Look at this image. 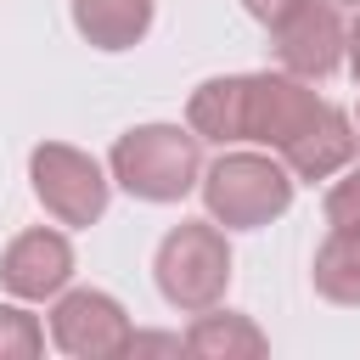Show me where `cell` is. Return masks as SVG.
<instances>
[{
	"mask_svg": "<svg viewBox=\"0 0 360 360\" xmlns=\"http://www.w3.org/2000/svg\"><path fill=\"white\" fill-rule=\"evenodd\" d=\"M107 169L135 202H180L202 186V135L191 124H135L112 141Z\"/></svg>",
	"mask_w": 360,
	"mask_h": 360,
	"instance_id": "cell-1",
	"label": "cell"
},
{
	"mask_svg": "<svg viewBox=\"0 0 360 360\" xmlns=\"http://www.w3.org/2000/svg\"><path fill=\"white\" fill-rule=\"evenodd\" d=\"M202 202L208 219L225 231H259L287 214L292 202V169L276 152H219L202 169Z\"/></svg>",
	"mask_w": 360,
	"mask_h": 360,
	"instance_id": "cell-2",
	"label": "cell"
},
{
	"mask_svg": "<svg viewBox=\"0 0 360 360\" xmlns=\"http://www.w3.org/2000/svg\"><path fill=\"white\" fill-rule=\"evenodd\" d=\"M152 276H158V292L169 309L180 315H202L225 298L231 287V242L214 219H180L163 242H158V259H152Z\"/></svg>",
	"mask_w": 360,
	"mask_h": 360,
	"instance_id": "cell-3",
	"label": "cell"
},
{
	"mask_svg": "<svg viewBox=\"0 0 360 360\" xmlns=\"http://www.w3.org/2000/svg\"><path fill=\"white\" fill-rule=\"evenodd\" d=\"M28 180L56 225H96L112 197V169H101L90 152L68 141H39L28 152Z\"/></svg>",
	"mask_w": 360,
	"mask_h": 360,
	"instance_id": "cell-4",
	"label": "cell"
},
{
	"mask_svg": "<svg viewBox=\"0 0 360 360\" xmlns=\"http://www.w3.org/2000/svg\"><path fill=\"white\" fill-rule=\"evenodd\" d=\"M51 343L73 360H118L135 343V326L124 315V304L101 287H62L51 304Z\"/></svg>",
	"mask_w": 360,
	"mask_h": 360,
	"instance_id": "cell-5",
	"label": "cell"
},
{
	"mask_svg": "<svg viewBox=\"0 0 360 360\" xmlns=\"http://www.w3.org/2000/svg\"><path fill=\"white\" fill-rule=\"evenodd\" d=\"M321 107H326V96H315L309 79H298L287 68L248 73V141L264 146V152H276V158L315 124Z\"/></svg>",
	"mask_w": 360,
	"mask_h": 360,
	"instance_id": "cell-6",
	"label": "cell"
},
{
	"mask_svg": "<svg viewBox=\"0 0 360 360\" xmlns=\"http://www.w3.org/2000/svg\"><path fill=\"white\" fill-rule=\"evenodd\" d=\"M270 39H276V62L287 73H298V79L315 84V79H332L343 68L349 28H343V17H338L332 0H304L287 22L270 28Z\"/></svg>",
	"mask_w": 360,
	"mask_h": 360,
	"instance_id": "cell-7",
	"label": "cell"
},
{
	"mask_svg": "<svg viewBox=\"0 0 360 360\" xmlns=\"http://www.w3.org/2000/svg\"><path fill=\"white\" fill-rule=\"evenodd\" d=\"M68 276H73V242L62 231H45V225L17 231L6 242V253H0V287L11 298H22V304L56 298L68 287Z\"/></svg>",
	"mask_w": 360,
	"mask_h": 360,
	"instance_id": "cell-8",
	"label": "cell"
},
{
	"mask_svg": "<svg viewBox=\"0 0 360 360\" xmlns=\"http://www.w3.org/2000/svg\"><path fill=\"white\" fill-rule=\"evenodd\" d=\"M354 152H360V129H354V118L343 112V107H321L315 112V124L281 152V163L292 169V180H332L338 169H349L354 163Z\"/></svg>",
	"mask_w": 360,
	"mask_h": 360,
	"instance_id": "cell-9",
	"label": "cell"
},
{
	"mask_svg": "<svg viewBox=\"0 0 360 360\" xmlns=\"http://www.w3.org/2000/svg\"><path fill=\"white\" fill-rule=\"evenodd\" d=\"M186 124L214 141V146H231V141H248V73H225V79H202L186 101Z\"/></svg>",
	"mask_w": 360,
	"mask_h": 360,
	"instance_id": "cell-10",
	"label": "cell"
},
{
	"mask_svg": "<svg viewBox=\"0 0 360 360\" xmlns=\"http://www.w3.org/2000/svg\"><path fill=\"white\" fill-rule=\"evenodd\" d=\"M186 354H197V360H264L270 354V338L248 315L214 304V309H202L186 326Z\"/></svg>",
	"mask_w": 360,
	"mask_h": 360,
	"instance_id": "cell-11",
	"label": "cell"
},
{
	"mask_svg": "<svg viewBox=\"0 0 360 360\" xmlns=\"http://www.w3.org/2000/svg\"><path fill=\"white\" fill-rule=\"evenodd\" d=\"M158 0H73V28L96 51H129L146 39Z\"/></svg>",
	"mask_w": 360,
	"mask_h": 360,
	"instance_id": "cell-12",
	"label": "cell"
},
{
	"mask_svg": "<svg viewBox=\"0 0 360 360\" xmlns=\"http://www.w3.org/2000/svg\"><path fill=\"white\" fill-rule=\"evenodd\" d=\"M309 281H315V292H321L326 304L360 309V231H332V236L315 248Z\"/></svg>",
	"mask_w": 360,
	"mask_h": 360,
	"instance_id": "cell-13",
	"label": "cell"
},
{
	"mask_svg": "<svg viewBox=\"0 0 360 360\" xmlns=\"http://www.w3.org/2000/svg\"><path fill=\"white\" fill-rule=\"evenodd\" d=\"M39 354H45L39 315H28L22 298L17 304H0V360H39Z\"/></svg>",
	"mask_w": 360,
	"mask_h": 360,
	"instance_id": "cell-14",
	"label": "cell"
},
{
	"mask_svg": "<svg viewBox=\"0 0 360 360\" xmlns=\"http://www.w3.org/2000/svg\"><path fill=\"white\" fill-rule=\"evenodd\" d=\"M326 225L332 231H360V163L338 169V180L326 186Z\"/></svg>",
	"mask_w": 360,
	"mask_h": 360,
	"instance_id": "cell-15",
	"label": "cell"
},
{
	"mask_svg": "<svg viewBox=\"0 0 360 360\" xmlns=\"http://www.w3.org/2000/svg\"><path fill=\"white\" fill-rule=\"evenodd\" d=\"M304 0H242V11L253 17V22H264V28H276V22H287L292 11H298Z\"/></svg>",
	"mask_w": 360,
	"mask_h": 360,
	"instance_id": "cell-16",
	"label": "cell"
},
{
	"mask_svg": "<svg viewBox=\"0 0 360 360\" xmlns=\"http://www.w3.org/2000/svg\"><path fill=\"white\" fill-rule=\"evenodd\" d=\"M186 349V338H169V332H135V343H129V354H180Z\"/></svg>",
	"mask_w": 360,
	"mask_h": 360,
	"instance_id": "cell-17",
	"label": "cell"
},
{
	"mask_svg": "<svg viewBox=\"0 0 360 360\" xmlns=\"http://www.w3.org/2000/svg\"><path fill=\"white\" fill-rule=\"evenodd\" d=\"M343 62H349V73H354V84H360V17L349 22V45H343Z\"/></svg>",
	"mask_w": 360,
	"mask_h": 360,
	"instance_id": "cell-18",
	"label": "cell"
},
{
	"mask_svg": "<svg viewBox=\"0 0 360 360\" xmlns=\"http://www.w3.org/2000/svg\"><path fill=\"white\" fill-rule=\"evenodd\" d=\"M332 6H360V0H332Z\"/></svg>",
	"mask_w": 360,
	"mask_h": 360,
	"instance_id": "cell-19",
	"label": "cell"
},
{
	"mask_svg": "<svg viewBox=\"0 0 360 360\" xmlns=\"http://www.w3.org/2000/svg\"><path fill=\"white\" fill-rule=\"evenodd\" d=\"M354 129H360V124H354Z\"/></svg>",
	"mask_w": 360,
	"mask_h": 360,
	"instance_id": "cell-20",
	"label": "cell"
}]
</instances>
